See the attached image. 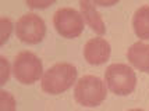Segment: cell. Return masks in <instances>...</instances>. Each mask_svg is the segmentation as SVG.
Returning a JSON list of instances; mask_svg holds the SVG:
<instances>
[{
  "mask_svg": "<svg viewBox=\"0 0 149 111\" xmlns=\"http://www.w3.org/2000/svg\"><path fill=\"white\" fill-rule=\"evenodd\" d=\"M78 72L71 63H57L45 71L40 88L47 94H61L77 83Z\"/></svg>",
  "mask_w": 149,
  "mask_h": 111,
  "instance_id": "cell-1",
  "label": "cell"
},
{
  "mask_svg": "<svg viewBox=\"0 0 149 111\" xmlns=\"http://www.w3.org/2000/svg\"><path fill=\"white\" fill-rule=\"evenodd\" d=\"M107 86L96 75H84L74 86V99L84 107H97L106 100Z\"/></svg>",
  "mask_w": 149,
  "mask_h": 111,
  "instance_id": "cell-2",
  "label": "cell"
},
{
  "mask_svg": "<svg viewBox=\"0 0 149 111\" xmlns=\"http://www.w3.org/2000/svg\"><path fill=\"white\" fill-rule=\"evenodd\" d=\"M104 83L107 89L117 96H128L136 88L134 68L121 63L111 64L104 71Z\"/></svg>",
  "mask_w": 149,
  "mask_h": 111,
  "instance_id": "cell-3",
  "label": "cell"
},
{
  "mask_svg": "<svg viewBox=\"0 0 149 111\" xmlns=\"http://www.w3.org/2000/svg\"><path fill=\"white\" fill-rule=\"evenodd\" d=\"M14 78L22 85H32L43 77V64L32 52H19L13 63Z\"/></svg>",
  "mask_w": 149,
  "mask_h": 111,
  "instance_id": "cell-4",
  "label": "cell"
},
{
  "mask_svg": "<svg viewBox=\"0 0 149 111\" xmlns=\"http://www.w3.org/2000/svg\"><path fill=\"white\" fill-rule=\"evenodd\" d=\"M53 25L60 36L65 39H74L84 32L85 21L81 11L72 7H61L53 15Z\"/></svg>",
  "mask_w": 149,
  "mask_h": 111,
  "instance_id": "cell-5",
  "label": "cell"
},
{
  "mask_svg": "<svg viewBox=\"0 0 149 111\" xmlns=\"http://www.w3.org/2000/svg\"><path fill=\"white\" fill-rule=\"evenodd\" d=\"M15 35L22 43L38 45L46 36V24L35 13H26L15 22Z\"/></svg>",
  "mask_w": 149,
  "mask_h": 111,
  "instance_id": "cell-6",
  "label": "cell"
},
{
  "mask_svg": "<svg viewBox=\"0 0 149 111\" xmlns=\"http://www.w3.org/2000/svg\"><path fill=\"white\" fill-rule=\"evenodd\" d=\"M111 47L102 36L89 39L84 46V59L91 65H102L110 59Z\"/></svg>",
  "mask_w": 149,
  "mask_h": 111,
  "instance_id": "cell-7",
  "label": "cell"
},
{
  "mask_svg": "<svg viewBox=\"0 0 149 111\" xmlns=\"http://www.w3.org/2000/svg\"><path fill=\"white\" fill-rule=\"evenodd\" d=\"M127 59L131 67L145 74H149V45L146 42H135L127 52Z\"/></svg>",
  "mask_w": 149,
  "mask_h": 111,
  "instance_id": "cell-8",
  "label": "cell"
},
{
  "mask_svg": "<svg viewBox=\"0 0 149 111\" xmlns=\"http://www.w3.org/2000/svg\"><path fill=\"white\" fill-rule=\"evenodd\" d=\"M79 8H81V14H82L85 24L89 25V28L92 31H95L99 36H103L106 33V26H104L103 18L97 11L95 3L93 1H79Z\"/></svg>",
  "mask_w": 149,
  "mask_h": 111,
  "instance_id": "cell-9",
  "label": "cell"
},
{
  "mask_svg": "<svg viewBox=\"0 0 149 111\" xmlns=\"http://www.w3.org/2000/svg\"><path fill=\"white\" fill-rule=\"evenodd\" d=\"M134 33L145 42L149 40V6H141L132 17Z\"/></svg>",
  "mask_w": 149,
  "mask_h": 111,
  "instance_id": "cell-10",
  "label": "cell"
},
{
  "mask_svg": "<svg viewBox=\"0 0 149 111\" xmlns=\"http://www.w3.org/2000/svg\"><path fill=\"white\" fill-rule=\"evenodd\" d=\"M13 33V21L8 17L0 18V46L6 45V42Z\"/></svg>",
  "mask_w": 149,
  "mask_h": 111,
  "instance_id": "cell-11",
  "label": "cell"
},
{
  "mask_svg": "<svg viewBox=\"0 0 149 111\" xmlns=\"http://www.w3.org/2000/svg\"><path fill=\"white\" fill-rule=\"evenodd\" d=\"M15 99L11 93L6 90H0V111H15Z\"/></svg>",
  "mask_w": 149,
  "mask_h": 111,
  "instance_id": "cell-12",
  "label": "cell"
},
{
  "mask_svg": "<svg viewBox=\"0 0 149 111\" xmlns=\"http://www.w3.org/2000/svg\"><path fill=\"white\" fill-rule=\"evenodd\" d=\"M11 75V65L4 56H0V85L3 86Z\"/></svg>",
  "mask_w": 149,
  "mask_h": 111,
  "instance_id": "cell-13",
  "label": "cell"
},
{
  "mask_svg": "<svg viewBox=\"0 0 149 111\" xmlns=\"http://www.w3.org/2000/svg\"><path fill=\"white\" fill-rule=\"evenodd\" d=\"M53 1H26V6L29 8H46L50 7Z\"/></svg>",
  "mask_w": 149,
  "mask_h": 111,
  "instance_id": "cell-14",
  "label": "cell"
},
{
  "mask_svg": "<svg viewBox=\"0 0 149 111\" xmlns=\"http://www.w3.org/2000/svg\"><path fill=\"white\" fill-rule=\"evenodd\" d=\"M95 6H113L117 4V1H93Z\"/></svg>",
  "mask_w": 149,
  "mask_h": 111,
  "instance_id": "cell-15",
  "label": "cell"
},
{
  "mask_svg": "<svg viewBox=\"0 0 149 111\" xmlns=\"http://www.w3.org/2000/svg\"><path fill=\"white\" fill-rule=\"evenodd\" d=\"M128 111H143V110H141V108H132V110H128Z\"/></svg>",
  "mask_w": 149,
  "mask_h": 111,
  "instance_id": "cell-16",
  "label": "cell"
}]
</instances>
